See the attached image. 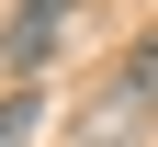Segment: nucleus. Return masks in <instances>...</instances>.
I'll list each match as a JSON object with an SVG mask.
<instances>
[{"mask_svg":"<svg viewBox=\"0 0 158 147\" xmlns=\"http://www.w3.org/2000/svg\"><path fill=\"white\" fill-rule=\"evenodd\" d=\"M68 11H79V0H11V23H0V79H11V91L68 45Z\"/></svg>","mask_w":158,"mask_h":147,"instance_id":"2","label":"nucleus"},{"mask_svg":"<svg viewBox=\"0 0 158 147\" xmlns=\"http://www.w3.org/2000/svg\"><path fill=\"white\" fill-rule=\"evenodd\" d=\"M34 124H45V91H34V79H23V91H0V147H23Z\"/></svg>","mask_w":158,"mask_h":147,"instance_id":"3","label":"nucleus"},{"mask_svg":"<svg viewBox=\"0 0 158 147\" xmlns=\"http://www.w3.org/2000/svg\"><path fill=\"white\" fill-rule=\"evenodd\" d=\"M135 124H158V23L102 68V91H90V124H79V136H90V147H124Z\"/></svg>","mask_w":158,"mask_h":147,"instance_id":"1","label":"nucleus"}]
</instances>
